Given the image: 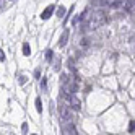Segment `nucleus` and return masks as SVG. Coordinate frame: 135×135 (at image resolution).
Masks as SVG:
<instances>
[{"label": "nucleus", "mask_w": 135, "mask_h": 135, "mask_svg": "<svg viewBox=\"0 0 135 135\" xmlns=\"http://www.w3.org/2000/svg\"><path fill=\"white\" fill-rule=\"evenodd\" d=\"M51 11H52V7H49V8H47V10H46V11H44V13H42V18H47Z\"/></svg>", "instance_id": "obj_1"}, {"label": "nucleus", "mask_w": 135, "mask_h": 135, "mask_svg": "<svg viewBox=\"0 0 135 135\" xmlns=\"http://www.w3.org/2000/svg\"><path fill=\"white\" fill-rule=\"evenodd\" d=\"M36 106H37V111H41V101H39V99L36 101Z\"/></svg>", "instance_id": "obj_2"}, {"label": "nucleus", "mask_w": 135, "mask_h": 135, "mask_svg": "<svg viewBox=\"0 0 135 135\" xmlns=\"http://www.w3.org/2000/svg\"><path fill=\"white\" fill-rule=\"evenodd\" d=\"M28 52H29V47H28V44H25V54L28 55Z\"/></svg>", "instance_id": "obj_3"}]
</instances>
